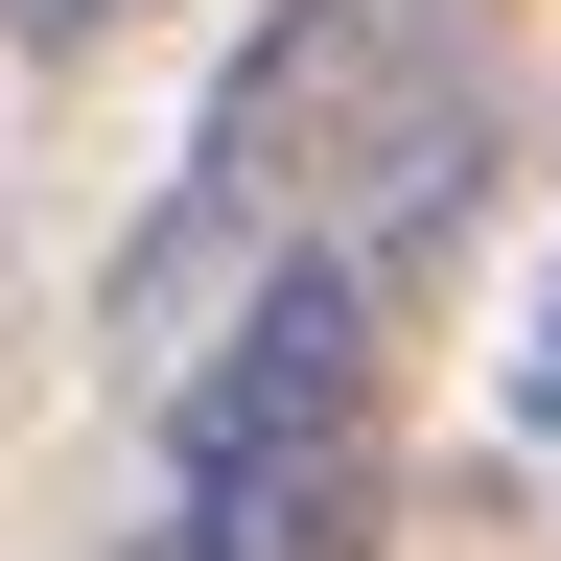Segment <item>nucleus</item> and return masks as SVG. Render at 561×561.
Returning a JSON list of instances; mask_svg holds the SVG:
<instances>
[{
	"instance_id": "obj_4",
	"label": "nucleus",
	"mask_w": 561,
	"mask_h": 561,
	"mask_svg": "<svg viewBox=\"0 0 561 561\" xmlns=\"http://www.w3.org/2000/svg\"><path fill=\"white\" fill-rule=\"evenodd\" d=\"M117 24V0H0V47H94Z\"/></svg>"
},
{
	"instance_id": "obj_1",
	"label": "nucleus",
	"mask_w": 561,
	"mask_h": 561,
	"mask_svg": "<svg viewBox=\"0 0 561 561\" xmlns=\"http://www.w3.org/2000/svg\"><path fill=\"white\" fill-rule=\"evenodd\" d=\"M421 24H445V0H280V24L234 47V94H210V140H187V187H164V234H140V280L117 305L140 328H187L210 280H257V257H305L328 234V187L351 164H398L421 117Z\"/></svg>"
},
{
	"instance_id": "obj_2",
	"label": "nucleus",
	"mask_w": 561,
	"mask_h": 561,
	"mask_svg": "<svg viewBox=\"0 0 561 561\" xmlns=\"http://www.w3.org/2000/svg\"><path fill=\"white\" fill-rule=\"evenodd\" d=\"M375 515H398V421H351V445L164 468V515H140V561H375Z\"/></svg>"
},
{
	"instance_id": "obj_3",
	"label": "nucleus",
	"mask_w": 561,
	"mask_h": 561,
	"mask_svg": "<svg viewBox=\"0 0 561 561\" xmlns=\"http://www.w3.org/2000/svg\"><path fill=\"white\" fill-rule=\"evenodd\" d=\"M515 421L561 445V257H538V351H515Z\"/></svg>"
}]
</instances>
